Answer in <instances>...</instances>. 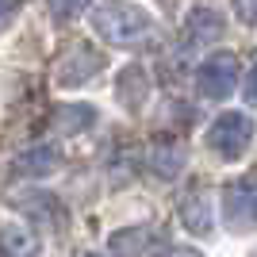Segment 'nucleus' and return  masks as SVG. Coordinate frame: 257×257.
I'll use <instances>...</instances> for the list:
<instances>
[{
    "label": "nucleus",
    "mask_w": 257,
    "mask_h": 257,
    "mask_svg": "<svg viewBox=\"0 0 257 257\" xmlns=\"http://www.w3.org/2000/svg\"><path fill=\"white\" fill-rule=\"evenodd\" d=\"M39 253V238L27 226L4 223L0 226V257H35Z\"/></svg>",
    "instance_id": "obj_10"
},
{
    "label": "nucleus",
    "mask_w": 257,
    "mask_h": 257,
    "mask_svg": "<svg viewBox=\"0 0 257 257\" xmlns=\"http://www.w3.org/2000/svg\"><path fill=\"white\" fill-rule=\"evenodd\" d=\"M238 85V58L234 54H211L200 69H196V88H200V96L207 100H223L230 96Z\"/></svg>",
    "instance_id": "obj_3"
},
{
    "label": "nucleus",
    "mask_w": 257,
    "mask_h": 257,
    "mask_svg": "<svg viewBox=\"0 0 257 257\" xmlns=\"http://www.w3.org/2000/svg\"><path fill=\"white\" fill-rule=\"evenodd\" d=\"M104 62H107V58H104L92 43L69 46V50L62 54V62H58V85H65V88L85 85V81H92V77L104 69Z\"/></svg>",
    "instance_id": "obj_5"
},
{
    "label": "nucleus",
    "mask_w": 257,
    "mask_h": 257,
    "mask_svg": "<svg viewBox=\"0 0 257 257\" xmlns=\"http://www.w3.org/2000/svg\"><path fill=\"white\" fill-rule=\"evenodd\" d=\"M234 12H238V20H242V23L257 27V0H234Z\"/></svg>",
    "instance_id": "obj_15"
},
{
    "label": "nucleus",
    "mask_w": 257,
    "mask_h": 257,
    "mask_svg": "<svg viewBox=\"0 0 257 257\" xmlns=\"http://www.w3.org/2000/svg\"><path fill=\"white\" fill-rule=\"evenodd\" d=\"M169 257H200L196 249H177V253H169Z\"/></svg>",
    "instance_id": "obj_18"
},
{
    "label": "nucleus",
    "mask_w": 257,
    "mask_h": 257,
    "mask_svg": "<svg viewBox=\"0 0 257 257\" xmlns=\"http://www.w3.org/2000/svg\"><path fill=\"white\" fill-rule=\"evenodd\" d=\"M223 16L211 8H196L188 16V46H204V43H215L219 35H223Z\"/></svg>",
    "instance_id": "obj_9"
},
{
    "label": "nucleus",
    "mask_w": 257,
    "mask_h": 257,
    "mask_svg": "<svg viewBox=\"0 0 257 257\" xmlns=\"http://www.w3.org/2000/svg\"><path fill=\"white\" fill-rule=\"evenodd\" d=\"M119 100L127 107H139L142 100H146V73H142L139 65L123 69V77H119Z\"/></svg>",
    "instance_id": "obj_13"
},
{
    "label": "nucleus",
    "mask_w": 257,
    "mask_h": 257,
    "mask_svg": "<svg viewBox=\"0 0 257 257\" xmlns=\"http://www.w3.org/2000/svg\"><path fill=\"white\" fill-rule=\"evenodd\" d=\"M92 31L111 46H135L154 31V16L131 0H104L92 8Z\"/></svg>",
    "instance_id": "obj_1"
},
{
    "label": "nucleus",
    "mask_w": 257,
    "mask_h": 257,
    "mask_svg": "<svg viewBox=\"0 0 257 257\" xmlns=\"http://www.w3.org/2000/svg\"><path fill=\"white\" fill-rule=\"evenodd\" d=\"M150 165H154L158 177H177L181 165H184V146L173 142V139H158L154 150H150Z\"/></svg>",
    "instance_id": "obj_11"
},
{
    "label": "nucleus",
    "mask_w": 257,
    "mask_h": 257,
    "mask_svg": "<svg viewBox=\"0 0 257 257\" xmlns=\"http://www.w3.org/2000/svg\"><path fill=\"white\" fill-rule=\"evenodd\" d=\"M249 142H253V119L246 111H223L207 131V146L226 161H238L249 150Z\"/></svg>",
    "instance_id": "obj_2"
},
{
    "label": "nucleus",
    "mask_w": 257,
    "mask_h": 257,
    "mask_svg": "<svg viewBox=\"0 0 257 257\" xmlns=\"http://www.w3.org/2000/svg\"><path fill=\"white\" fill-rule=\"evenodd\" d=\"M85 257H96V253H85Z\"/></svg>",
    "instance_id": "obj_19"
},
{
    "label": "nucleus",
    "mask_w": 257,
    "mask_h": 257,
    "mask_svg": "<svg viewBox=\"0 0 257 257\" xmlns=\"http://www.w3.org/2000/svg\"><path fill=\"white\" fill-rule=\"evenodd\" d=\"M88 4H92V0H50V12L58 20H73V16H81Z\"/></svg>",
    "instance_id": "obj_14"
},
{
    "label": "nucleus",
    "mask_w": 257,
    "mask_h": 257,
    "mask_svg": "<svg viewBox=\"0 0 257 257\" xmlns=\"http://www.w3.org/2000/svg\"><path fill=\"white\" fill-rule=\"evenodd\" d=\"M181 219H184V226H188L192 234H207V230H211V200H207L204 188L184 192V200H181Z\"/></svg>",
    "instance_id": "obj_7"
},
{
    "label": "nucleus",
    "mask_w": 257,
    "mask_h": 257,
    "mask_svg": "<svg viewBox=\"0 0 257 257\" xmlns=\"http://www.w3.org/2000/svg\"><path fill=\"white\" fill-rule=\"evenodd\" d=\"M58 161H62L58 146H31V150H23L16 158V173H23V177H46V173L58 169Z\"/></svg>",
    "instance_id": "obj_8"
},
{
    "label": "nucleus",
    "mask_w": 257,
    "mask_h": 257,
    "mask_svg": "<svg viewBox=\"0 0 257 257\" xmlns=\"http://www.w3.org/2000/svg\"><path fill=\"white\" fill-rule=\"evenodd\" d=\"M107 246H111V253L115 257H154L161 253V249L169 246V234L161 230V226H127V230H115V234L107 238Z\"/></svg>",
    "instance_id": "obj_4"
},
{
    "label": "nucleus",
    "mask_w": 257,
    "mask_h": 257,
    "mask_svg": "<svg viewBox=\"0 0 257 257\" xmlns=\"http://www.w3.org/2000/svg\"><path fill=\"white\" fill-rule=\"evenodd\" d=\"M246 104L257 107V65L249 69V77H246Z\"/></svg>",
    "instance_id": "obj_17"
},
{
    "label": "nucleus",
    "mask_w": 257,
    "mask_h": 257,
    "mask_svg": "<svg viewBox=\"0 0 257 257\" xmlns=\"http://www.w3.org/2000/svg\"><path fill=\"white\" fill-rule=\"evenodd\" d=\"M92 123H96V111L88 104H62L54 111V127L62 131V135H81V131H88Z\"/></svg>",
    "instance_id": "obj_12"
},
{
    "label": "nucleus",
    "mask_w": 257,
    "mask_h": 257,
    "mask_svg": "<svg viewBox=\"0 0 257 257\" xmlns=\"http://www.w3.org/2000/svg\"><path fill=\"white\" fill-rule=\"evenodd\" d=\"M20 8H23V0H0V27H8L20 16Z\"/></svg>",
    "instance_id": "obj_16"
},
{
    "label": "nucleus",
    "mask_w": 257,
    "mask_h": 257,
    "mask_svg": "<svg viewBox=\"0 0 257 257\" xmlns=\"http://www.w3.org/2000/svg\"><path fill=\"white\" fill-rule=\"evenodd\" d=\"M223 211H226V226L230 230H249L257 226V188L246 181L230 184L223 192Z\"/></svg>",
    "instance_id": "obj_6"
}]
</instances>
